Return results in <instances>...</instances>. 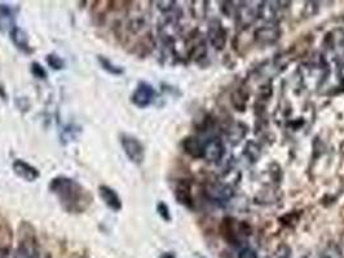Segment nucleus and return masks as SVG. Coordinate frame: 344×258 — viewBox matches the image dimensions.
Returning a JSON list of instances; mask_svg holds the SVG:
<instances>
[{
  "label": "nucleus",
  "mask_w": 344,
  "mask_h": 258,
  "mask_svg": "<svg viewBox=\"0 0 344 258\" xmlns=\"http://www.w3.org/2000/svg\"><path fill=\"white\" fill-rule=\"evenodd\" d=\"M157 7L162 10V12H168V10L172 8V4H175L174 1H157Z\"/></svg>",
  "instance_id": "2eb2a0df"
},
{
  "label": "nucleus",
  "mask_w": 344,
  "mask_h": 258,
  "mask_svg": "<svg viewBox=\"0 0 344 258\" xmlns=\"http://www.w3.org/2000/svg\"><path fill=\"white\" fill-rule=\"evenodd\" d=\"M14 26V10L8 4L0 3V31L10 33Z\"/></svg>",
  "instance_id": "0eeeda50"
},
{
  "label": "nucleus",
  "mask_w": 344,
  "mask_h": 258,
  "mask_svg": "<svg viewBox=\"0 0 344 258\" xmlns=\"http://www.w3.org/2000/svg\"><path fill=\"white\" fill-rule=\"evenodd\" d=\"M321 258H341V253L337 248H329L322 253Z\"/></svg>",
  "instance_id": "4468645a"
},
{
  "label": "nucleus",
  "mask_w": 344,
  "mask_h": 258,
  "mask_svg": "<svg viewBox=\"0 0 344 258\" xmlns=\"http://www.w3.org/2000/svg\"><path fill=\"white\" fill-rule=\"evenodd\" d=\"M0 96L3 98H5L7 96H5V92H4V89H3V87H0Z\"/></svg>",
  "instance_id": "a211bd4d"
},
{
  "label": "nucleus",
  "mask_w": 344,
  "mask_h": 258,
  "mask_svg": "<svg viewBox=\"0 0 344 258\" xmlns=\"http://www.w3.org/2000/svg\"><path fill=\"white\" fill-rule=\"evenodd\" d=\"M49 191L56 196L60 206L68 213H83L93 202V196L78 181L57 176L49 182Z\"/></svg>",
  "instance_id": "f257e3e1"
},
{
  "label": "nucleus",
  "mask_w": 344,
  "mask_h": 258,
  "mask_svg": "<svg viewBox=\"0 0 344 258\" xmlns=\"http://www.w3.org/2000/svg\"><path fill=\"white\" fill-rule=\"evenodd\" d=\"M97 61L98 63H100V66L102 67V70H105V71L109 72L110 75L119 76L125 72V69H123L122 66H118V65H115V63H113L108 57L97 56Z\"/></svg>",
  "instance_id": "1a4fd4ad"
},
{
  "label": "nucleus",
  "mask_w": 344,
  "mask_h": 258,
  "mask_svg": "<svg viewBox=\"0 0 344 258\" xmlns=\"http://www.w3.org/2000/svg\"><path fill=\"white\" fill-rule=\"evenodd\" d=\"M119 142L123 149V153L131 163L140 165L145 159V147L141 144V141L132 134L122 133L119 136Z\"/></svg>",
  "instance_id": "f03ea898"
},
{
  "label": "nucleus",
  "mask_w": 344,
  "mask_h": 258,
  "mask_svg": "<svg viewBox=\"0 0 344 258\" xmlns=\"http://www.w3.org/2000/svg\"><path fill=\"white\" fill-rule=\"evenodd\" d=\"M157 212H158V214L161 216V218H162V219H164V221H171L170 209H168L167 204H164L163 202L158 203V206H157Z\"/></svg>",
  "instance_id": "ddd939ff"
},
{
  "label": "nucleus",
  "mask_w": 344,
  "mask_h": 258,
  "mask_svg": "<svg viewBox=\"0 0 344 258\" xmlns=\"http://www.w3.org/2000/svg\"><path fill=\"white\" fill-rule=\"evenodd\" d=\"M36 258H39V257H36Z\"/></svg>",
  "instance_id": "6ab92c4d"
},
{
  "label": "nucleus",
  "mask_w": 344,
  "mask_h": 258,
  "mask_svg": "<svg viewBox=\"0 0 344 258\" xmlns=\"http://www.w3.org/2000/svg\"><path fill=\"white\" fill-rule=\"evenodd\" d=\"M239 258H258V256H256L255 252H253L251 249H245V251L239 255Z\"/></svg>",
  "instance_id": "dca6fc26"
},
{
  "label": "nucleus",
  "mask_w": 344,
  "mask_h": 258,
  "mask_svg": "<svg viewBox=\"0 0 344 258\" xmlns=\"http://www.w3.org/2000/svg\"><path fill=\"white\" fill-rule=\"evenodd\" d=\"M184 150L189 154L190 156L193 157H200L204 155V147L201 146V144L198 142V140L194 137L185 138L183 142Z\"/></svg>",
  "instance_id": "6e6552de"
},
{
  "label": "nucleus",
  "mask_w": 344,
  "mask_h": 258,
  "mask_svg": "<svg viewBox=\"0 0 344 258\" xmlns=\"http://www.w3.org/2000/svg\"><path fill=\"white\" fill-rule=\"evenodd\" d=\"M155 96H157V93H155L154 88L150 84L140 82L134 91V93H132L131 102L136 107L145 108L154 101Z\"/></svg>",
  "instance_id": "7ed1b4c3"
},
{
  "label": "nucleus",
  "mask_w": 344,
  "mask_h": 258,
  "mask_svg": "<svg viewBox=\"0 0 344 258\" xmlns=\"http://www.w3.org/2000/svg\"><path fill=\"white\" fill-rule=\"evenodd\" d=\"M175 196H176L177 202L183 204V206H189L192 204V195H190L189 187L184 186V185L177 186L176 191H175Z\"/></svg>",
  "instance_id": "9d476101"
},
{
  "label": "nucleus",
  "mask_w": 344,
  "mask_h": 258,
  "mask_svg": "<svg viewBox=\"0 0 344 258\" xmlns=\"http://www.w3.org/2000/svg\"><path fill=\"white\" fill-rule=\"evenodd\" d=\"M46 62L51 69L57 70V71L65 69V61L60 56H57L56 53H49V54H47Z\"/></svg>",
  "instance_id": "9b49d317"
},
{
  "label": "nucleus",
  "mask_w": 344,
  "mask_h": 258,
  "mask_svg": "<svg viewBox=\"0 0 344 258\" xmlns=\"http://www.w3.org/2000/svg\"><path fill=\"white\" fill-rule=\"evenodd\" d=\"M161 258H175V256L171 255V253H164Z\"/></svg>",
  "instance_id": "f3484780"
},
{
  "label": "nucleus",
  "mask_w": 344,
  "mask_h": 258,
  "mask_svg": "<svg viewBox=\"0 0 344 258\" xmlns=\"http://www.w3.org/2000/svg\"><path fill=\"white\" fill-rule=\"evenodd\" d=\"M30 71H31V75L36 79L44 80V79L47 78L46 69H44L39 62H36V61H34V62L30 65Z\"/></svg>",
  "instance_id": "f8f14e48"
},
{
  "label": "nucleus",
  "mask_w": 344,
  "mask_h": 258,
  "mask_svg": "<svg viewBox=\"0 0 344 258\" xmlns=\"http://www.w3.org/2000/svg\"><path fill=\"white\" fill-rule=\"evenodd\" d=\"M98 196L104 202V204L113 212H121L122 208H123V204H122L118 193L110 186H108V185H100L98 186Z\"/></svg>",
  "instance_id": "39448f33"
},
{
  "label": "nucleus",
  "mask_w": 344,
  "mask_h": 258,
  "mask_svg": "<svg viewBox=\"0 0 344 258\" xmlns=\"http://www.w3.org/2000/svg\"><path fill=\"white\" fill-rule=\"evenodd\" d=\"M9 38L10 40H12V43L14 44V47H16L20 52L26 53V54H30V53L33 52V49L30 47L29 35H27V33L23 29L17 26L13 27L12 31L9 33Z\"/></svg>",
  "instance_id": "423d86ee"
},
{
  "label": "nucleus",
  "mask_w": 344,
  "mask_h": 258,
  "mask_svg": "<svg viewBox=\"0 0 344 258\" xmlns=\"http://www.w3.org/2000/svg\"><path fill=\"white\" fill-rule=\"evenodd\" d=\"M12 170L18 178L26 181V182H35L40 177V172L38 168L25 161L23 159H16L12 163Z\"/></svg>",
  "instance_id": "20e7f679"
}]
</instances>
